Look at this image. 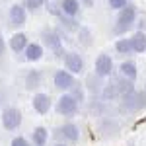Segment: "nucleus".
<instances>
[{"label":"nucleus","mask_w":146,"mask_h":146,"mask_svg":"<svg viewBox=\"0 0 146 146\" xmlns=\"http://www.w3.org/2000/svg\"><path fill=\"white\" fill-rule=\"evenodd\" d=\"M138 20V12H136L135 4H129L127 8L119 10L117 18H115V25H113V33L115 35H125L127 31H131L136 25Z\"/></svg>","instance_id":"f257e3e1"},{"label":"nucleus","mask_w":146,"mask_h":146,"mask_svg":"<svg viewBox=\"0 0 146 146\" xmlns=\"http://www.w3.org/2000/svg\"><path fill=\"white\" fill-rule=\"evenodd\" d=\"M41 41H43L45 49H49L56 58H64L66 51H64V43H62V35L58 33L56 29L43 27L41 29Z\"/></svg>","instance_id":"f03ea898"},{"label":"nucleus","mask_w":146,"mask_h":146,"mask_svg":"<svg viewBox=\"0 0 146 146\" xmlns=\"http://www.w3.org/2000/svg\"><path fill=\"white\" fill-rule=\"evenodd\" d=\"M121 103H119V111L123 113H136L146 109V92H131L121 98Z\"/></svg>","instance_id":"7ed1b4c3"},{"label":"nucleus","mask_w":146,"mask_h":146,"mask_svg":"<svg viewBox=\"0 0 146 146\" xmlns=\"http://www.w3.org/2000/svg\"><path fill=\"white\" fill-rule=\"evenodd\" d=\"M22 111L18 109V107H14V105H8V107H4L2 113H0V125H2V129L4 131H8V133H14V131H18L20 127H22Z\"/></svg>","instance_id":"20e7f679"},{"label":"nucleus","mask_w":146,"mask_h":146,"mask_svg":"<svg viewBox=\"0 0 146 146\" xmlns=\"http://www.w3.org/2000/svg\"><path fill=\"white\" fill-rule=\"evenodd\" d=\"M55 109L58 115H62V117H74L76 113L80 111V103L74 100V96L72 94H62L55 103Z\"/></svg>","instance_id":"39448f33"},{"label":"nucleus","mask_w":146,"mask_h":146,"mask_svg":"<svg viewBox=\"0 0 146 146\" xmlns=\"http://www.w3.org/2000/svg\"><path fill=\"white\" fill-rule=\"evenodd\" d=\"M78 80L76 76L72 74V72H68L66 68H60V70H55V74H53V86H55L58 92H62V94H66L74 88V84H76Z\"/></svg>","instance_id":"423d86ee"},{"label":"nucleus","mask_w":146,"mask_h":146,"mask_svg":"<svg viewBox=\"0 0 146 146\" xmlns=\"http://www.w3.org/2000/svg\"><path fill=\"white\" fill-rule=\"evenodd\" d=\"M94 72L100 76V78H111L115 74V62H113L111 55L107 53H101L96 56V62H94Z\"/></svg>","instance_id":"0eeeda50"},{"label":"nucleus","mask_w":146,"mask_h":146,"mask_svg":"<svg viewBox=\"0 0 146 146\" xmlns=\"http://www.w3.org/2000/svg\"><path fill=\"white\" fill-rule=\"evenodd\" d=\"M55 138H58L60 142H70V144H74V142H78L80 140V127L76 123H64L60 125L58 129L55 131Z\"/></svg>","instance_id":"6e6552de"},{"label":"nucleus","mask_w":146,"mask_h":146,"mask_svg":"<svg viewBox=\"0 0 146 146\" xmlns=\"http://www.w3.org/2000/svg\"><path fill=\"white\" fill-rule=\"evenodd\" d=\"M64 68H66L68 72H72L74 76H80V74H84V58L80 53H74V51H70L64 55Z\"/></svg>","instance_id":"1a4fd4ad"},{"label":"nucleus","mask_w":146,"mask_h":146,"mask_svg":"<svg viewBox=\"0 0 146 146\" xmlns=\"http://www.w3.org/2000/svg\"><path fill=\"white\" fill-rule=\"evenodd\" d=\"M8 20L12 27H22L27 22V8L23 4H12L8 10Z\"/></svg>","instance_id":"9d476101"},{"label":"nucleus","mask_w":146,"mask_h":146,"mask_svg":"<svg viewBox=\"0 0 146 146\" xmlns=\"http://www.w3.org/2000/svg\"><path fill=\"white\" fill-rule=\"evenodd\" d=\"M31 107H33V111L37 113V115H47V113L51 111V107H53V101H51V98H49V94L37 92V94H33Z\"/></svg>","instance_id":"9b49d317"},{"label":"nucleus","mask_w":146,"mask_h":146,"mask_svg":"<svg viewBox=\"0 0 146 146\" xmlns=\"http://www.w3.org/2000/svg\"><path fill=\"white\" fill-rule=\"evenodd\" d=\"M123 98V94L119 90V86L115 84V80L111 78V82H107L105 86H103V90L100 94V100L105 101V103H111V101H119Z\"/></svg>","instance_id":"f8f14e48"},{"label":"nucleus","mask_w":146,"mask_h":146,"mask_svg":"<svg viewBox=\"0 0 146 146\" xmlns=\"http://www.w3.org/2000/svg\"><path fill=\"white\" fill-rule=\"evenodd\" d=\"M27 45H29V41H27V35L22 33V31H16V33L10 37V41H8V47H10L12 53H23L25 49H27Z\"/></svg>","instance_id":"ddd939ff"},{"label":"nucleus","mask_w":146,"mask_h":146,"mask_svg":"<svg viewBox=\"0 0 146 146\" xmlns=\"http://www.w3.org/2000/svg\"><path fill=\"white\" fill-rule=\"evenodd\" d=\"M43 55H45V45H41V43H29L27 49L23 51V58L27 62H39Z\"/></svg>","instance_id":"4468645a"},{"label":"nucleus","mask_w":146,"mask_h":146,"mask_svg":"<svg viewBox=\"0 0 146 146\" xmlns=\"http://www.w3.org/2000/svg\"><path fill=\"white\" fill-rule=\"evenodd\" d=\"M23 84H25V90H29V92L37 90V88L43 84V72H41L39 68H31V70L25 74Z\"/></svg>","instance_id":"2eb2a0df"},{"label":"nucleus","mask_w":146,"mask_h":146,"mask_svg":"<svg viewBox=\"0 0 146 146\" xmlns=\"http://www.w3.org/2000/svg\"><path fill=\"white\" fill-rule=\"evenodd\" d=\"M119 74L123 76V78L131 80V82H135L138 78V68L133 60H123L121 64H119Z\"/></svg>","instance_id":"dca6fc26"},{"label":"nucleus","mask_w":146,"mask_h":146,"mask_svg":"<svg viewBox=\"0 0 146 146\" xmlns=\"http://www.w3.org/2000/svg\"><path fill=\"white\" fill-rule=\"evenodd\" d=\"M49 140V131L45 127H35L31 131V144L33 146H47Z\"/></svg>","instance_id":"f3484780"},{"label":"nucleus","mask_w":146,"mask_h":146,"mask_svg":"<svg viewBox=\"0 0 146 146\" xmlns=\"http://www.w3.org/2000/svg\"><path fill=\"white\" fill-rule=\"evenodd\" d=\"M115 51H117V53H119L121 56L135 55V51H133V41H131V37H121V39H117V41H115Z\"/></svg>","instance_id":"a211bd4d"},{"label":"nucleus","mask_w":146,"mask_h":146,"mask_svg":"<svg viewBox=\"0 0 146 146\" xmlns=\"http://www.w3.org/2000/svg\"><path fill=\"white\" fill-rule=\"evenodd\" d=\"M80 4H82L80 0H60V8L68 18H76L80 14Z\"/></svg>","instance_id":"6ab92c4d"},{"label":"nucleus","mask_w":146,"mask_h":146,"mask_svg":"<svg viewBox=\"0 0 146 146\" xmlns=\"http://www.w3.org/2000/svg\"><path fill=\"white\" fill-rule=\"evenodd\" d=\"M101 80H103V78H100V76L94 72V74L88 76V80H86V84H84V86H86V90L92 92L94 96H100L101 90H103V86H105V84H101Z\"/></svg>","instance_id":"aec40b11"},{"label":"nucleus","mask_w":146,"mask_h":146,"mask_svg":"<svg viewBox=\"0 0 146 146\" xmlns=\"http://www.w3.org/2000/svg\"><path fill=\"white\" fill-rule=\"evenodd\" d=\"M131 41H133V51H135V55L146 53V33L144 31H136V33L131 37Z\"/></svg>","instance_id":"412c9836"},{"label":"nucleus","mask_w":146,"mask_h":146,"mask_svg":"<svg viewBox=\"0 0 146 146\" xmlns=\"http://www.w3.org/2000/svg\"><path fill=\"white\" fill-rule=\"evenodd\" d=\"M111 78L115 80V84L119 86V90H121V94H123V96H127V94H131V92H135V82H131V80L123 78L121 74H119V76H115V74H113Z\"/></svg>","instance_id":"4be33fe9"},{"label":"nucleus","mask_w":146,"mask_h":146,"mask_svg":"<svg viewBox=\"0 0 146 146\" xmlns=\"http://www.w3.org/2000/svg\"><path fill=\"white\" fill-rule=\"evenodd\" d=\"M90 113L94 115V117H96V115H98V117L105 115V113H107V103H105V101H101L100 98H98V100L94 98V100L90 101Z\"/></svg>","instance_id":"5701e85b"},{"label":"nucleus","mask_w":146,"mask_h":146,"mask_svg":"<svg viewBox=\"0 0 146 146\" xmlns=\"http://www.w3.org/2000/svg\"><path fill=\"white\" fill-rule=\"evenodd\" d=\"M100 131L103 135H117V131H119V125L111 121V117H107V119H103L100 123Z\"/></svg>","instance_id":"b1692460"},{"label":"nucleus","mask_w":146,"mask_h":146,"mask_svg":"<svg viewBox=\"0 0 146 146\" xmlns=\"http://www.w3.org/2000/svg\"><path fill=\"white\" fill-rule=\"evenodd\" d=\"M92 31H90V27H86V25H82L78 29V43L82 47H92Z\"/></svg>","instance_id":"393cba45"},{"label":"nucleus","mask_w":146,"mask_h":146,"mask_svg":"<svg viewBox=\"0 0 146 146\" xmlns=\"http://www.w3.org/2000/svg\"><path fill=\"white\" fill-rule=\"evenodd\" d=\"M86 86H84V84H80V82H76V84H74V88H72V90L68 92V94H72V96H74V100L78 101V103H84V101H86Z\"/></svg>","instance_id":"a878e982"},{"label":"nucleus","mask_w":146,"mask_h":146,"mask_svg":"<svg viewBox=\"0 0 146 146\" xmlns=\"http://www.w3.org/2000/svg\"><path fill=\"white\" fill-rule=\"evenodd\" d=\"M45 6H47V12H49L51 16H55L58 22L64 18V12H62V8H60V2H47Z\"/></svg>","instance_id":"bb28decb"},{"label":"nucleus","mask_w":146,"mask_h":146,"mask_svg":"<svg viewBox=\"0 0 146 146\" xmlns=\"http://www.w3.org/2000/svg\"><path fill=\"white\" fill-rule=\"evenodd\" d=\"M45 4L47 0H23V6L27 8V12H33V14H37Z\"/></svg>","instance_id":"cd10ccee"},{"label":"nucleus","mask_w":146,"mask_h":146,"mask_svg":"<svg viewBox=\"0 0 146 146\" xmlns=\"http://www.w3.org/2000/svg\"><path fill=\"white\" fill-rule=\"evenodd\" d=\"M107 4H109V8H111V10L119 12V10H123V8H127L131 2H129V0H107Z\"/></svg>","instance_id":"c85d7f7f"},{"label":"nucleus","mask_w":146,"mask_h":146,"mask_svg":"<svg viewBox=\"0 0 146 146\" xmlns=\"http://www.w3.org/2000/svg\"><path fill=\"white\" fill-rule=\"evenodd\" d=\"M10 146H31V144H29V140H27L25 136H14Z\"/></svg>","instance_id":"c756f323"},{"label":"nucleus","mask_w":146,"mask_h":146,"mask_svg":"<svg viewBox=\"0 0 146 146\" xmlns=\"http://www.w3.org/2000/svg\"><path fill=\"white\" fill-rule=\"evenodd\" d=\"M136 27H138V31H144L146 33V20L144 18H142L140 22H136Z\"/></svg>","instance_id":"7c9ffc66"},{"label":"nucleus","mask_w":146,"mask_h":146,"mask_svg":"<svg viewBox=\"0 0 146 146\" xmlns=\"http://www.w3.org/2000/svg\"><path fill=\"white\" fill-rule=\"evenodd\" d=\"M6 53V41H4V37H2V33H0V56Z\"/></svg>","instance_id":"2f4dec72"},{"label":"nucleus","mask_w":146,"mask_h":146,"mask_svg":"<svg viewBox=\"0 0 146 146\" xmlns=\"http://www.w3.org/2000/svg\"><path fill=\"white\" fill-rule=\"evenodd\" d=\"M80 2H82V6H86V8H92L96 0H80Z\"/></svg>","instance_id":"473e14b6"},{"label":"nucleus","mask_w":146,"mask_h":146,"mask_svg":"<svg viewBox=\"0 0 146 146\" xmlns=\"http://www.w3.org/2000/svg\"><path fill=\"white\" fill-rule=\"evenodd\" d=\"M55 146H66V142H56Z\"/></svg>","instance_id":"72a5a7b5"},{"label":"nucleus","mask_w":146,"mask_h":146,"mask_svg":"<svg viewBox=\"0 0 146 146\" xmlns=\"http://www.w3.org/2000/svg\"><path fill=\"white\" fill-rule=\"evenodd\" d=\"M144 92H146V86H144Z\"/></svg>","instance_id":"f704fd0d"}]
</instances>
